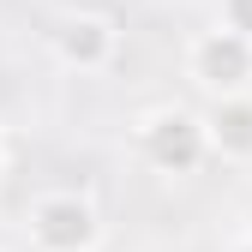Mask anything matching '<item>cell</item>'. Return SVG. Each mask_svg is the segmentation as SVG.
Here are the masks:
<instances>
[{
    "mask_svg": "<svg viewBox=\"0 0 252 252\" xmlns=\"http://www.w3.org/2000/svg\"><path fill=\"white\" fill-rule=\"evenodd\" d=\"M132 144H138V162H144L150 174H168V180H186V174H198V168L210 162L198 108H180V102H162V108L138 114Z\"/></svg>",
    "mask_w": 252,
    "mask_h": 252,
    "instance_id": "cell-1",
    "label": "cell"
},
{
    "mask_svg": "<svg viewBox=\"0 0 252 252\" xmlns=\"http://www.w3.org/2000/svg\"><path fill=\"white\" fill-rule=\"evenodd\" d=\"M24 234L36 252H96L102 246V210L84 192H36L24 210Z\"/></svg>",
    "mask_w": 252,
    "mask_h": 252,
    "instance_id": "cell-2",
    "label": "cell"
},
{
    "mask_svg": "<svg viewBox=\"0 0 252 252\" xmlns=\"http://www.w3.org/2000/svg\"><path fill=\"white\" fill-rule=\"evenodd\" d=\"M180 66H186V84L204 90V102L246 96V90H252V42H240L234 30H222V24H210V30H198V36L186 42Z\"/></svg>",
    "mask_w": 252,
    "mask_h": 252,
    "instance_id": "cell-3",
    "label": "cell"
},
{
    "mask_svg": "<svg viewBox=\"0 0 252 252\" xmlns=\"http://www.w3.org/2000/svg\"><path fill=\"white\" fill-rule=\"evenodd\" d=\"M48 48H54V60H60L66 72H108L114 54H120V30H114L108 12L78 6V12H66V18H54Z\"/></svg>",
    "mask_w": 252,
    "mask_h": 252,
    "instance_id": "cell-4",
    "label": "cell"
},
{
    "mask_svg": "<svg viewBox=\"0 0 252 252\" xmlns=\"http://www.w3.org/2000/svg\"><path fill=\"white\" fill-rule=\"evenodd\" d=\"M204 126V150L222 162H252V90L246 96H216L198 108Z\"/></svg>",
    "mask_w": 252,
    "mask_h": 252,
    "instance_id": "cell-5",
    "label": "cell"
},
{
    "mask_svg": "<svg viewBox=\"0 0 252 252\" xmlns=\"http://www.w3.org/2000/svg\"><path fill=\"white\" fill-rule=\"evenodd\" d=\"M216 24L234 30L240 42H252V0H216Z\"/></svg>",
    "mask_w": 252,
    "mask_h": 252,
    "instance_id": "cell-6",
    "label": "cell"
},
{
    "mask_svg": "<svg viewBox=\"0 0 252 252\" xmlns=\"http://www.w3.org/2000/svg\"><path fill=\"white\" fill-rule=\"evenodd\" d=\"M228 252H252V240H234V246H228Z\"/></svg>",
    "mask_w": 252,
    "mask_h": 252,
    "instance_id": "cell-7",
    "label": "cell"
},
{
    "mask_svg": "<svg viewBox=\"0 0 252 252\" xmlns=\"http://www.w3.org/2000/svg\"><path fill=\"white\" fill-rule=\"evenodd\" d=\"M0 174H6V150H0Z\"/></svg>",
    "mask_w": 252,
    "mask_h": 252,
    "instance_id": "cell-8",
    "label": "cell"
},
{
    "mask_svg": "<svg viewBox=\"0 0 252 252\" xmlns=\"http://www.w3.org/2000/svg\"><path fill=\"white\" fill-rule=\"evenodd\" d=\"M240 240H252V222H246V234H240Z\"/></svg>",
    "mask_w": 252,
    "mask_h": 252,
    "instance_id": "cell-9",
    "label": "cell"
}]
</instances>
